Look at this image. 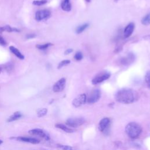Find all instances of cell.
<instances>
[{"label": "cell", "mask_w": 150, "mask_h": 150, "mask_svg": "<svg viewBox=\"0 0 150 150\" xmlns=\"http://www.w3.org/2000/svg\"><path fill=\"white\" fill-rule=\"evenodd\" d=\"M110 77V73L108 72H104L98 74L95 77H94L91 81L93 84L96 85L102 83L103 81L107 80Z\"/></svg>", "instance_id": "cell-7"}, {"label": "cell", "mask_w": 150, "mask_h": 150, "mask_svg": "<svg viewBox=\"0 0 150 150\" xmlns=\"http://www.w3.org/2000/svg\"><path fill=\"white\" fill-rule=\"evenodd\" d=\"M6 45V42L5 40L0 35V45L5 46Z\"/></svg>", "instance_id": "cell-27"}, {"label": "cell", "mask_w": 150, "mask_h": 150, "mask_svg": "<svg viewBox=\"0 0 150 150\" xmlns=\"http://www.w3.org/2000/svg\"><path fill=\"white\" fill-rule=\"evenodd\" d=\"M74 58L76 60H77V61H79V60H81L82 59H83V54L81 52H77L76 53L74 56Z\"/></svg>", "instance_id": "cell-26"}, {"label": "cell", "mask_w": 150, "mask_h": 150, "mask_svg": "<svg viewBox=\"0 0 150 150\" xmlns=\"http://www.w3.org/2000/svg\"><path fill=\"white\" fill-rule=\"evenodd\" d=\"M33 4L36 6H41L47 3V0H36L33 1Z\"/></svg>", "instance_id": "cell-24"}, {"label": "cell", "mask_w": 150, "mask_h": 150, "mask_svg": "<svg viewBox=\"0 0 150 150\" xmlns=\"http://www.w3.org/2000/svg\"><path fill=\"white\" fill-rule=\"evenodd\" d=\"M52 45V43H47L42 44V45H36V48H38L39 50H45Z\"/></svg>", "instance_id": "cell-21"}, {"label": "cell", "mask_w": 150, "mask_h": 150, "mask_svg": "<svg viewBox=\"0 0 150 150\" xmlns=\"http://www.w3.org/2000/svg\"><path fill=\"white\" fill-rule=\"evenodd\" d=\"M42 150H46V149H42Z\"/></svg>", "instance_id": "cell-35"}, {"label": "cell", "mask_w": 150, "mask_h": 150, "mask_svg": "<svg viewBox=\"0 0 150 150\" xmlns=\"http://www.w3.org/2000/svg\"><path fill=\"white\" fill-rule=\"evenodd\" d=\"M20 30L18 29L15 28H12L9 25H5L2 27H0V33L3 32H19Z\"/></svg>", "instance_id": "cell-17"}, {"label": "cell", "mask_w": 150, "mask_h": 150, "mask_svg": "<svg viewBox=\"0 0 150 150\" xmlns=\"http://www.w3.org/2000/svg\"><path fill=\"white\" fill-rule=\"evenodd\" d=\"M141 23L145 26L150 25V13L146 14L142 18Z\"/></svg>", "instance_id": "cell-19"}, {"label": "cell", "mask_w": 150, "mask_h": 150, "mask_svg": "<svg viewBox=\"0 0 150 150\" xmlns=\"http://www.w3.org/2000/svg\"><path fill=\"white\" fill-rule=\"evenodd\" d=\"M134 28H135V24L132 22L129 23V24H128L126 27L124 29V36L125 38H127L128 37H129L131 34L132 33L134 30Z\"/></svg>", "instance_id": "cell-12"}, {"label": "cell", "mask_w": 150, "mask_h": 150, "mask_svg": "<svg viewBox=\"0 0 150 150\" xmlns=\"http://www.w3.org/2000/svg\"><path fill=\"white\" fill-rule=\"evenodd\" d=\"M57 147L59 148H61L63 150H73V148L71 146L69 145H62V144H57Z\"/></svg>", "instance_id": "cell-25"}, {"label": "cell", "mask_w": 150, "mask_h": 150, "mask_svg": "<svg viewBox=\"0 0 150 150\" xmlns=\"http://www.w3.org/2000/svg\"><path fill=\"white\" fill-rule=\"evenodd\" d=\"M115 98L119 103L131 104L138 99V93L131 88H122L116 93Z\"/></svg>", "instance_id": "cell-1"}, {"label": "cell", "mask_w": 150, "mask_h": 150, "mask_svg": "<svg viewBox=\"0 0 150 150\" xmlns=\"http://www.w3.org/2000/svg\"><path fill=\"white\" fill-rule=\"evenodd\" d=\"M9 50L10 51L14 54L15 55L18 59H21V60H23L25 58V56H23V54H22V53L15 47L13 46H9Z\"/></svg>", "instance_id": "cell-13"}, {"label": "cell", "mask_w": 150, "mask_h": 150, "mask_svg": "<svg viewBox=\"0 0 150 150\" xmlns=\"http://www.w3.org/2000/svg\"><path fill=\"white\" fill-rule=\"evenodd\" d=\"M87 2H90V0H86Z\"/></svg>", "instance_id": "cell-32"}, {"label": "cell", "mask_w": 150, "mask_h": 150, "mask_svg": "<svg viewBox=\"0 0 150 150\" xmlns=\"http://www.w3.org/2000/svg\"><path fill=\"white\" fill-rule=\"evenodd\" d=\"M47 112V109L46 108H39L37 110V115L38 117L40 118L42 117H44L45 115H46Z\"/></svg>", "instance_id": "cell-20"}, {"label": "cell", "mask_w": 150, "mask_h": 150, "mask_svg": "<svg viewBox=\"0 0 150 150\" xmlns=\"http://www.w3.org/2000/svg\"><path fill=\"white\" fill-rule=\"evenodd\" d=\"M51 15L50 12L47 9H42L38 11L35 13V19L37 21H41L47 19Z\"/></svg>", "instance_id": "cell-9"}, {"label": "cell", "mask_w": 150, "mask_h": 150, "mask_svg": "<svg viewBox=\"0 0 150 150\" xmlns=\"http://www.w3.org/2000/svg\"><path fill=\"white\" fill-rule=\"evenodd\" d=\"M35 37H36V35L35 34H29V35H27L26 36V39H32V38H34Z\"/></svg>", "instance_id": "cell-28"}, {"label": "cell", "mask_w": 150, "mask_h": 150, "mask_svg": "<svg viewBox=\"0 0 150 150\" xmlns=\"http://www.w3.org/2000/svg\"><path fill=\"white\" fill-rule=\"evenodd\" d=\"M87 102V96L86 94H81L77 96L72 101V104L74 107H79Z\"/></svg>", "instance_id": "cell-8"}, {"label": "cell", "mask_w": 150, "mask_h": 150, "mask_svg": "<svg viewBox=\"0 0 150 150\" xmlns=\"http://www.w3.org/2000/svg\"><path fill=\"white\" fill-rule=\"evenodd\" d=\"M11 139H15L18 141L22 142H26V143H30L32 144H38L40 142V140L34 138V137H23V136H19L16 137H11Z\"/></svg>", "instance_id": "cell-6"}, {"label": "cell", "mask_w": 150, "mask_h": 150, "mask_svg": "<svg viewBox=\"0 0 150 150\" xmlns=\"http://www.w3.org/2000/svg\"><path fill=\"white\" fill-rule=\"evenodd\" d=\"M145 81L146 83L147 86L150 89V70H148L145 76Z\"/></svg>", "instance_id": "cell-23"}, {"label": "cell", "mask_w": 150, "mask_h": 150, "mask_svg": "<svg viewBox=\"0 0 150 150\" xmlns=\"http://www.w3.org/2000/svg\"><path fill=\"white\" fill-rule=\"evenodd\" d=\"M1 69L0 68V73H1Z\"/></svg>", "instance_id": "cell-34"}, {"label": "cell", "mask_w": 150, "mask_h": 150, "mask_svg": "<svg viewBox=\"0 0 150 150\" xmlns=\"http://www.w3.org/2000/svg\"><path fill=\"white\" fill-rule=\"evenodd\" d=\"M101 97V92L99 89L96 88L92 90L87 98V102L89 104H94L98 101Z\"/></svg>", "instance_id": "cell-5"}, {"label": "cell", "mask_w": 150, "mask_h": 150, "mask_svg": "<svg viewBox=\"0 0 150 150\" xmlns=\"http://www.w3.org/2000/svg\"><path fill=\"white\" fill-rule=\"evenodd\" d=\"M85 122V119L83 117L69 118L66 120V125L69 127L76 128L83 125Z\"/></svg>", "instance_id": "cell-4"}, {"label": "cell", "mask_w": 150, "mask_h": 150, "mask_svg": "<svg viewBox=\"0 0 150 150\" xmlns=\"http://www.w3.org/2000/svg\"><path fill=\"white\" fill-rule=\"evenodd\" d=\"M22 117V114L20 111H16L9 116L7 120V122H11L20 119Z\"/></svg>", "instance_id": "cell-14"}, {"label": "cell", "mask_w": 150, "mask_h": 150, "mask_svg": "<svg viewBox=\"0 0 150 150\" xmlns=\"http://www.w3.org/2000/svg\"><path fill=\"white\" fill-rule=\"evenodd\" d=\"M88 25H89V24L88 23L79 25V26H77L76 28V33L77 34L82 33L86 29H87L88 27Z\"/></svg>", "instance_id": "cell-18"}, {"label": "cell", "mask_w": 150, "mask_h": 150, "mask_svg": "<svg viewBox=\"0 0 150 150\" xmlns=\"http://www.w3.org/2000/svg\"><path fill=\"white\" fill-rule=\"evenodd\" d=\"M2 143H3V141L1 140V139H0V145H1Z\"/></svg>", "instance_id": "cell-31"}, {"label": "cell", "mask_w": 150, "mask_h": 150, "mask_svg": "<svg viewBox=\"0 0 150 150\" xmlns=\"http://www.w3.org/2000/svg\"><path fill=\"white\" fill-rule=\"evenodd\" d=\"M61 8L64 11H70L71 9V5L70 0H63L61 4Z\"/></svg>", "instance_id": "cell-16"}, {"label": "cell", "mask_w": 150, "mask_h": 150, "mask_svg": "<svg viewBox=\"0 0 150 150\" xmlns=\"http://www.w3.org/2000/svg\"><path fill=\"white\" fill-rule=\"evenodd\" d=\"M55 127L66 132H67V133H71V132H74V130L73 129L70 128V127H69L67 125H64L63 124H60V123L56 124Z\"/></svg>", "instance_id": "cell-15"}, {"label": "cell", "mask_w": 150, "mask_h": 150, "mask_svg": "<svg viewBox=\"0 0 150 150\" xmlns=\"http://www.w3.org/2000/svg\"><path fill=\"white\" fill-rule=\"evenodd\" d=\"M141 132L142 128L141 125L135 122H129L125 127L126 134L132 139H136L138 138L141 134Z\"/></svg>", "instance_id": "cell-2"}, {"label": "cell", "mask_w": 150, "mask_h": 150, "mask_svg": "<svg viewBox=\"0 0 150 150\" xmlns=\"http://www.w3.org/2000/svg\"><path fill=\"white\" fill-rule=\"evenodd\" d=\"M66 86V79L64 78H61L57 82L54 83L53 86V90L55 93H59L62 91Z\"/></svg>", "instance_id": "cell-10"}, {"label": "cell", "mask_w": 150, "mask_h": 150, "mask_svg": "<svg viewBox=\"0 0 150 150\" xmlns=\"http://www.w3.org/2000/svg\"><path fill=\"white\" fill-rule=\"evenodd\" d=\"M73 52V49H68L67 50H66V51L64 52V54H69L70 53H71Z\"/></svg>", "instance_id": "cell-29"}, {"label": "cell", "mask_w": 150, "mask_h": 150, "mask_svg": "<svg viewBox=\"0 0 150 150\" xmlns=\"http://www.w3.org/2000/svg\"><path fill=\"white\" fill-rule=\"evenodd\" d=\"M110 123V120L108 118L105 117L101 119L98 124V129L100 131L103 132L108 127Z\"/></svg>", "instance_id": "cell-11"}, {"label": "cell", "mask_w": 150, "mask_h": 150, "mask_svg": "<svg viewBox=\"0 0 150 150\" xmlns=\"http://www.w3.org/2000/svg\"><path fill=\"white\" fill-rule=\"evenodd\" d=\"M28 132L32 135L38 136L44 139L46 141H49L50 139L49 134L46 131L40 128H33L29 130Z\"/></svg>", "instance_id": "cell-3"}, {"label": "cell", "mask_w": 150, "mask_h": 150, "mask_svg": "<svg viewBox=\"0 0 150 150\" xmlns=\"http://www.w3.org/2000/svg\"><path fill=\"white\" fill-rule=\"evenodd\" d=\"M120 1V0H114V1H115V2H117V1Z\"/></svg>", "instance_id": "cell-33"}, {"label": "cell", "mask_w": 150, "mask_h": 150, "mask_svg": "<svg viewBox=\"0 0 150 150\" xmlns=\"http://www.w3.org/2000/svg\"><path fill=\"white\" fill-rule=\"evenodd\" d=\"M70 63V60H62V62H60L59 64H58V66H57V69H61L62 67H64V66H66L68 64H69Z\"/></svg>", "instance_id": "cell-22"}, {"label": "cell", "mask_w": 150, "mask_h": 150, "mask_svg": "<svg viewBox=\"0 0 150 150\" xmlns=\"http://www.w3.org/2000/svg\"><path fill=\"white\" fill-rule=\"evenodd\" d=\"M145 39H146V40H150V35H148V36H146L144 37Z\"/></svg>", "instance_id": "cell-30"}]
</instances>
